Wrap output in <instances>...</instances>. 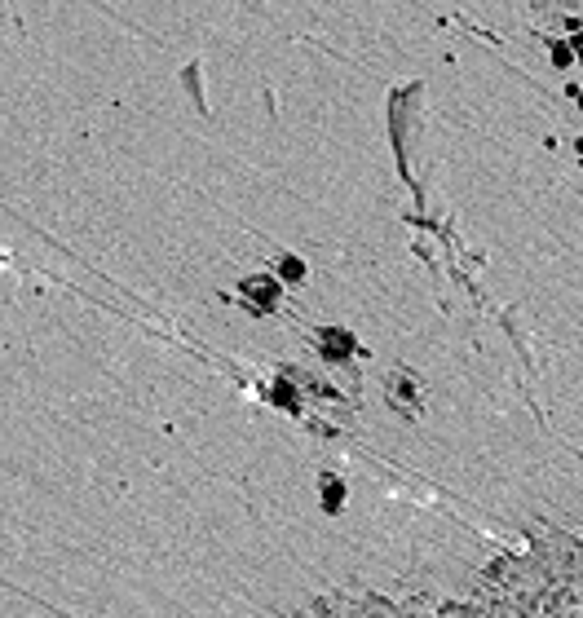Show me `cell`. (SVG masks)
Returning a JSON list of instances; mask_svg holds the SVG:
<instances>
[{"label":"cell","instance_id":"6da1fadb","mask_svg":"<svg viewBox=\"0 0 583 618\" xmlns=\"http://www.w3.org/2000/svg\"><path fill=\"white\" fill-rule=\"evenodd\" d=\"M239 292L252 296V309H274L279 305V279H248Z\"/></svg>","mask_w":583,"mask_h":618},{"label":"cell","instance_id":"7a4b0ae2","mask_svg":"<svg viewBox=\"0 0 583 618\" xmlns=\"http://www.w3.org/2000/svg\"><path fill=\"white\" fill-rule=\"evenodd\" d=\"M283 279L296 283V279H305V265L296 261V257H283Z\"/></svg>","mask_w":583,"mask_h":618},{"label":"cell","instance_id":"3957f363","mask_svg":"<svg viewBox=\"0 0 583 618\" xmlns=\"http://www.w3.org/2000/svg\"><path fill=\"white\" fill-rule=\"evenodd\" d=\"M579 58H583V49H579Z\"/></svg>","mask_w":583,"mask_h":618}]
</instances>
